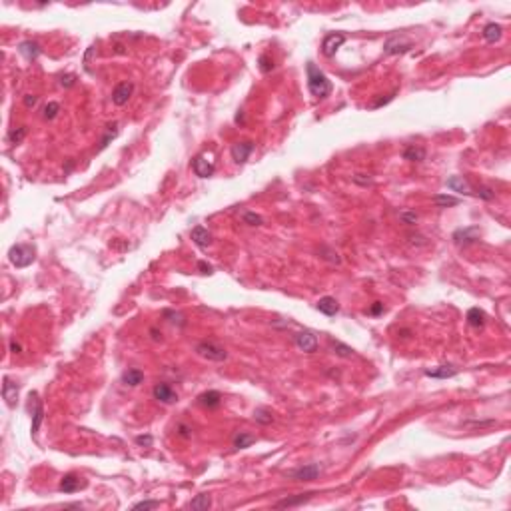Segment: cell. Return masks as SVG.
Masks as SVG:
<instances>
[{
  "label": "cell",
  "mask_w": 511,
  "mask_h": 511,
  "mask_svg": "<svg viewBox=\"0 0 511 511\" xmlns=\"http://www.w3.org/2000/svg\"><path fill=\"white\" fill-rule=\"evenodd\" d=\"M210 505H212V497L208 495V493H200V495H196L192 501H190V509H194V511H206V509H210Z\"/></svg>",
  "instance_id": "603a6c76"
},
{
  "label": "cell",
  "mask_w": 511,
  "mask_h": 511,
  "mask_svg": "<svg viewBox=\"0 0 511 511\" xmlns=\"http://www.w3.org/2000/svg\"><path fill=\"white\" fill-rule=\"evenodd\" d=\"M144 381V373L140 369H128L122 373V383L124 386H130V388H136Z\"/></svg>",
  "instance_id": "ffe728a7"
},
{
  "label": "cell",
  "mask_w": 511,
  "mask_h": 511,
  "mask_svg": "<svg viewBox=\"0 0 511 511\" xmlns=\"http://www.w3.org/2000/svg\"><path fill=\"white\" fill-rule=\"evenodd\" d=\"M8 260L16 268H26L34 262V248L28 246V244H16L8 252Z\"/></svg>",
  "instance_id": "7a4b0ae2"
},
{
  "label": "cell",
  "mask_w": 511,
  "mask_h": 511,
  "mask_svg": "<svg viewBox=\"0 0 511 511\" xmlns=\"http://www.w3.org/2000/svg\"><path fill=\"white\" fill-rule=\"evenodd\" d=\"M152 394H154V398H156L160 404H166V406L178 402V394L168 386V383H156Z\"/></svg>",
  "instance_id": "9c48e42d"
},
{
  "label": "cell",
  "mask_w": 511,
  "mask_h": 511,
  "mask_svg": "<svg viewBox=\"0 0 511 511\" xmlns=\"http://www.w3.org/2000/svg\"><path fill=\"white\" fill-rule=\"evenodd\" d=\"M258 64H260V70H262L264 74H268V72L274 70V62H272V58H270L268 54H262V56L258 58Z\"/></svg>",
  "instance_id": "d590c367"
},
{
  "label": "cell",
  "mask_w": 511,
  "mask_h": 511,
  "mask_svg": "<svg viewBox=\"0 0 511 511\" xmlns=\"http://www.w3.org/2000/svg\"><path fill=\"white\" fill-rule=\"evenodd\" d=\"M192 168H194V172H196V176L198 178H210L212 174H214V164L212 162H208L204 156H198L194 162H192Z\"/></svg>",
  "instance_id": "4fadbf2b"
},
{
  "label": "cell",
  "mask_w": 511,
  "mask_h": 511,
  "mask_svg": "<svg viewBox=\"0 0 511 511\" xmlns=\"http://www.w3.org/2000/svg\"><path fill=\"white\" fill-rule=\"evenodd\" d=\"M116 136H118V122H112V124L108 126V130H106V136H104L102 142H100V150H104V148L108 146V142L114 140Z\"/></svg>",
  "instance_id": "1f68e13d"
},
{
  "label": "cell",
  "mask_w": 511,
  "mask_h": 511,
  "mask_svg": "<svg viewBox=\"0 0 511 511\" xmlns=\"http://www.w3.org/2000/svg\"><path fill=\"white\" fill-rule=\"evenodd\" d=\"M477 234H479V228H465V230H457V232H453V240H455V244H463V246H467V244H473L475 240H477Z\"/></svg>",
  "instance_id": "2e32d148"
},
{
  "label": "cell",
  "mask_w": 511,
  "mask_h": 511,
  "mask_svg": "<svg viewBox=\"0 0 511 511\" xmlns=\"http://www.w3.org/2000/svg\"><path fill=\"white\" fill-rule=\"evenodd\" d=\"M156 507H160V501L158 499H146V501H140V503H136L134 505V509H156Z\"/></svg>",
  "instance_id": "8d00e7d4"
},
{
  "label": "cell",
  "mask_w": 511,
  "mask_h": 511,
  "mask_svg": "<svg viewBox=\"0 0 511 511\" xmlns=\"http://www.w3.org/2000/svg\"><path fill=\"white\" fill-rule=\"evenodd\" d=\"M343 42H345V34H341V32H332V34H328V36L324 38V42H322V52H324L328 58H332V56H336L338 48H340Z\"/></svg>",
  "instance_id": "8992f818"
},
{
  "label": "cell",
  "mask_w": 511,
  "mask_h": 511,
  "mask_svg": "<svg viewBox=\"0 0 511 511\" xmlns=\"http://www.w3.org/2000/svg\"><path fill=\"white\" fill-rule=\"evenodd\" d=\"M254 148H256V146H254V142H250V140L234 144V146H232V160H234L236 164H246L248 158H250V154L254 152Z\"/></svg>",
  "instance_id": "ba28073f"
},
{
  "label": "cell",
  "mask_w": 511,
  "mask_h": 511,
  "mask_svg": "<svg viewBox=\"0 0 511 511\" xmlns=\"http://www.w3.org/2000/svg\"><path fill=\"white\" fill-rule=\"evenodd\" d=\"M80 487H84V481H80V477L74 473H66L60 479V491H64V493H74Z\"/></svg>",
  "instance_id": "9a60e30c"
},
{
  "label": "cell",
  "mask_w": 511,
  "mask_h": 511,
  "mask_svg": "<svg viewBox=\"0 0 511 511\" xmlns=\"http://www.w3.org/2000/svg\"><path fill=\"white\" fill-rule=\"evenodd\" d=\"M18 52L26 58V60H36L40 54H42V48L36 44V42H32V40H26V42H20V46H18Z\"/></svg>",
  "instance_id": "e0dca14e"
},
{
  "label": "cell",
  "mask_w": 511,
  "mask_h": 511,
  "mask_svg": "<svg viewBox=\"0 0 511 511\" xmlns=\"http://www.w3.org/2000/svg\"><path fill=\"white\" fill-rule=\"evenodd\" d=\"M58 112H60V104H58V102H48V104L44 106V114H42V116H44L46 120H54Z\"/></svg>",
  "instance_id": "d6a6232c"
},
{
  "label": "cell",
  "mask_w": 511,
  "mask_h": 511,
  "mask_svg": "<svg viewBox=\"0 0 511 511\" xmlns=\"http://www.w3.org/2000/svg\"><path fill=\"white\" fill-rule=\"evenodd\" d=\"M42 420H44V408H42V404L40 402H36V410H34V420H32V435H36L38 433V429H40V424H42Z\"/></svg>",
  "instance_id": "f546056e"
},
{
  "label": "cell",
  "mask_w": 511,
  "mask_h": 511,
  "mask_svg": "<svg viewBox=\"0 0 511 511\" xmlns=\"http://www.w3.org/2000/svg\"><path fill=\"white\" fill-rule=\"evenodd\" d=\"M190 236H192V242H194L198 248H208V246L212 244V234H210L204 226H196V228L190 232Z\"/></svg>",
  "instance_id": "5bb4252c"
},
{
  "label": "cell",
  "mask_w": 511,
  "mask_h": 511,
  "mask_svg": "<svg viewBox=\"0 0 511 511\" xmlns=\"http://www.w3.org/2000/svg\"><path fill=\"white\" fill-rule=\"evenodd\" d=\"M390 100H394V94H392V96H388V98H381V100H377V102L373 104V108H379L381 104H388Z\"/></svg>",
  "instance_id": "f6af8a7d"
},
{
  "label": "cell",
  "mask_w": 511,
  "mask_h": 511,
  "mask_svg": "<svg viewBox=\"0 0 511 511\" xmlns=\"http://www.w3.org/2000/svg\"><path fill=\"white\" fill-rule=\"evenodd\" d=\"M330 345H332L334 353H338V355H341V357H351V355H353V349H351L349 345H345V343H341V341H338V340H334V338H330Z\"/></svg>",
  "instance_id": "83f0119b"
},
{
  "label": "cell",
  "mask_w": 511,
  "mask_h": 511,
  "mask_svg": "<svg viewBox=\"0 0 511 511\" xmlns=\"http://www.w3.org/2000/svg\"><path fill=\"white\" fill-rule=\"evenodd\" d=\"M412 48H414V44L410 40H406V38H400V36L390 38L386 42V46H383V50H386L388 54H404V52H408Z\"/></svg>",
  "instance_id": "30bf717a"
},
{
  "label": "cell",
  "mask_w": 511,
  "mask_h": 511,
  "mask_svg": "<svg viewBox=\"0 0 511 511\" xmlns=\"http://www.w3.org/2000/svg\"><path fill=\"white\" fill-rule=\"evenodd\" d=\"M152 441H154L152 435H138V437H136V443H138L140 447H150Z\"/></svg>",
  "instance_id": "60d3db41"
},
{
  "label": "cell",
  "mask_w": 511,
  "mask_h": 511,
  "mask_svg": "<svg viewBox=\"0 0 511 511\" xmlns=\"http://www.w3.org/2000/svg\"><path fill=\"white\" fill-rule=\"evenodd\" d=\"M312 497H314L312 491H308V493H298V495H294V497H286V499L278 501L276 507H296V505H302V503L310 501Z\"/></svg>",
  "instance_id": "7402d4cb"
},
{
  "label": "cell",
  "mask_w": 511,
  "mask_h": 511,
  "mask_svg": "<svg viewBox=\"0 0 511 511\" xmlns=\"http://www.w3.org/2000/svg\"><path fill=\"white\" fill-rule=\"evenodd\" d=\"M26 132H28V130H26V126H20V128H18V130H12V132L8 134V140H10L12 144H20V142L24 140Z\"/></svg>",
  "instance_id": "e575fe53"
},
{
  "label": "cell",
  "mask_w": 511,
  "mask_h": 511,
  "mask_svg": "<svg viewBox=\"0 0 511 511\" xmlns=\"http://www.w3.org/2000/svg\"><path fill=\"white\" fill-rule=\"evenodd\" d=\"M198 402H200V406H204V408H208V410H214V408H218V406L222 404V396H220V392L210 390V392L202 394V396L198 398Z\"/></svg>",
  "instance_id": "44dd1931"
},
{
  "label": "cell",
  "mask_w": 511,
  "mask_h": 511,
  "mask_svg": "<svg viewBox=\"0 0 511 511\" xmlns=\"http://www.w3.org/2000/svg\"><path fill=\"white\" fill-rule=\"evenodd\" d=\"M379 312H383V304H379V302H377V304L371 308V314H379Z\"/></svg>",
  "instance_id": "bcb514c9"
},
{
  "label": "cell",
  "mask_w": 511,
  "mask_h": 511,
  "mask_svg": "<svg viewBox=\"0 0 511 511\" xmlns=\"http://www.w3.org/2000/svg\"><path fill=\"white\" fill-rule=\"evenodd\" d=\"M501 26L499 24H495V22H489L485 28H483V38L487 40V42H497L499 38H501Z\"/></svg>",
  "instance_id": "484cf974"
},
{
  "label": "cell",
  "mask_w": 511,
  "mask_h": 511,
  "mask_svg": "<svg viewBox=\"0 0 511 511\" xmlns=\"http://www.w3.org/2000/svg\"><path fill=\"white\" fill-rule=\"evenodd\" d=\"M322 473V467L318 463H310V465H302V467H296L292 471H288L286 475L294 481H314L318 479V475Z\"/></svg>",
  "instance_id": "277c9868"
},
{
  "label": "cell",
  "mask_w": 511,
  "mask_h": 511,
  "mask_svg": "<svg viewBox=\"0 0 511 511\" xmlns=\"http://www.w3.org/2000/svg\"><path fill=\"white\" fill-rule=\"evenodd\" d=\"M198 268L202 270V274H212V266H208L206 262H200V264H198Z\"/></svg>",
  "instance_id": "ee69618b"
},
{
  "label": "cell",
  "mask_w": 511,
  "mask_h": 511,
  "mask_svg": "<svg viewBox=\"0 0 511 511\" xmlns=\"http://www.w3.org/2000/svg\"><path fill=\"white\" fill-rule=\"evenodd\" d=\"M294 341H296V345H298L302 351H306V353H314V351L318 349V336H316L314 332H310V330L298 332V334L294 336Z\"/></svg>",
  "instance_id": "5b68a950"
},
{
  "label": "cell",
  "mask_w": 511,
  "mask_h": 511,
  "mask_svg": "<svg viewBox=\"0 0 511 511\" xmlns=\"http://www.w3.org/2000/svg\"><path fill=\"white\" fill-rule=\"evenodd\" d=\"M196 353H198L200 357L208 359V361H226V359H228V351H226L222 345L214 343V341H202V343H198V345H196Z\"/></svg>",
  "instance_id": "3957f363"
},
{
  "label": "cell",
  "mask_w": 511,
  "mask_h": 511,
  "mask_svg": "<svg viewBox=\"0 0 511 511\" xmlns=\"http://www.w3.org/2000/svg\"><path fill=\"white\" fill-rule=\"evenodd\" d=\"M10 349H12L14 353H20V349H22V347H20L18 343H14V341H12V343H10Z\"/></svg>",
  "instance_id": "7dc6e473"
},
{
  "label": "cell",
  "mask_w": 511,
  "mask_h": 511,
  "mask_svg": "<svg viewBox=\"0 0 511 511\" xmlns=\"http://www.w3.org/2000/svg\"><path fill=\"white\" fill-rule=\"evenodd\" d=\"M400 218H402V222H406V224H416L418 222V214L416 212H412V210H404V212H400Z\"/></svg>",
  "instance_id": "74e56055"
},
{
  "label": "cell",
  "mask_w": 511,
  "mask_h": 511,
  "mask_svg": "<svg viewBox=\"0 0 511 511\" xmlns=\"http://www.w3.org/2000/svg\"><path fill=\"white\" fill-rule=\"evenodd\" d=\"M477 196H479L481 200H493V198H495V192H493L489 186H481V188H477Z\"/></svg>",
  "instance_id": "f35d334b"
},
{
  "label": "cell",
  "mask_w": 511,
  "mask_h": 511,
  "mask_svg": "<svg viewBox=\"0 0 511 511\" xmlns=\"http://www.w3.org/2000/svg\"><path fill=\"white\" fill-rule=\"evenodd\" d=\"M465 426H469V427H489V426H495V422H493V420H487V422H469V424H465Z\"/></svg>",
  "instance_id": "b9f144b4"
},
{
  "label": "cell",
  "mask_w": 511,
  "mask_h": 511,
  "mask_svg": "<svg viewBox=\"0 0 511 511\" xmlns=\"http://www.w3.org/2000/svg\"><path fill=\"white\" fill-rule=\"evenodd\" d=\"M447 188L449 190H453V192H457V194H465V196H469V194H473L471 192V188H469V184L461 178V176H451V178H447Z\"/></svg>",
  "instance_id": "d6986e66"
},
{
  "label": "cell",
  "mask_w": 511,
  "mask_h": 511,
  "mask_svg": "<svg viewBox=\"0 0 511 511\" xmlns=\"http://www.w3.org/2000/svg\"><path fill=\"white\" fill-rule=\"evenodd\" d=\"M467 324L471 328H483L485 326V314L479 308H471L467 312Z\"/></svg>",
  "instance_id": "d4e9b609"
},
{
  "label": "cell",
  "mask_w": 511,
  "mask_h": 511,
  "mask_svg": "<svg viewBox=\"0 0 511 511\" xmlns=\"http://www.w3.org/2000/svg\"><path fill=\"white\" fill-rule=\"evenodd\" d=\"M254 422H258V424H262V426L272 424V414H270V410H266V408H258V410L254 412Z\"/></svg>",
  "instance_id": "4dcf8cb0"
},
{
  "label": "cell",
  "mask_w": 511,
  "mask_h": 511,
  "mask_svg": "<svg viewBox=\"0 0 511 511\" xmlns=\"http://www.w3.org/2000/svg\"><path fill=\"white\" fill-rule=\"evenodd\" d=\"M36 100H38V96H34V94L24 96V104H26V108H32V106L36 104Z\"/></svg>",
  "instance_id": "7bdbcfd3"
},
{
  "label": "cell",
  "mask_w": 511,
  "mask_h": 511,
  "mask_svg": "<svg viewBox=\"0 0 511 511\" xmlns=\"http://www.w3.org/2000/svg\"><path fill=\"white\" fill-rule=\"evenodd\" d=\"M132 92H134V84L132 82H120L114 88V92H112V102L116 106H124V104H128V100H130Z\"/></svg>",
  "instance_id": "52a82bcc"
},
{
  "label": "cell",
  "mask_w": 511,
  "mask_h": 511,
  "mask_svg": "<svg viewBox=\"0 0 511 511\" xmlns=\"http://www.w3.org/2000/svg\"><path fill=\"white\" fill-rule=\"evenodd\" d=\"M242 220H244L248 226H262V224H264V218L258 216V214H254V212H246V214L242 216Z\"/></svg>",
  "instance_id": "836d02e7"
},
{
  "label": "cell",
  "mask_w": 511,
  "mask_h": 511,
  "mask_svg": "<svg viewBox=\"0 0 511 511\" xmlns=\"http://www.w3.org/2000/svg\"><path fill=\"white\" fill-rule=\"evenodd\" d=\"M457 367L451 365V363H445V365H439V367H433V369H424V373L427 377H435V379H447V377H453L457 375Z\"/></svg>",
  "instance_id": "8fae6325"
},
{
  "label": "cell",
  "mask_w": 511,
  "mask_h": 511,
  "mask_svg": "<svg viewBox=\"0 0 511 511\" xmlns=\"http://www.w3.org/2000/svg\"><path fill=\"white\" fill-rule=\"evenodd\" d=\"M318 310H320L322 314H326V316H336V314L340 312V304H338L336 298L324 296V298L318 302Z\"/></svg>",
  "instance_id": "ac0fdd59"
},
{
  "label": "cell",
  "mask_w": 511,
  "mask_h": 511,
  "mask_svg": "<svg viewBox=\"0 0 511 511\" xmlns=\"http://www.w3.org/2000/svg\"><path fill=\"white\" fill-rule=\"evenodd\" d=\"M402 156H404V160H410V162H422V160H426V150L412 144V146H408L404 150Z\"/></svg>",
  "instance_id": "cb8c5ba5"
},
{
  "label": "cell",
  "mask_w": 511,
  "mask_h": 511,
  "mask_svg": "<svg viewBox=\"0 0 511 511\" xmlns=\"http://www.w3.org/2000/svg\"><path fill=\"white\" fill-rule=\"evenodd\" d=\"M254 441H256L254 435H250V433H246V431H240V433L234 437V447H236V449H246V447H250Z\"/></svg>",
  "instance_id": "f1b7e54d"
},
{
  "label": "cell",
  "mask_w": 511,
  "mask_h": 511,
  "mask_svg": "<svg viewBox=\"0 0 511 511\" xmlns=\"http://www.w3.org/2000/svg\"><path fill=\"white\" fill-rule=\"evenodd\" d=\"M431 202L437 206V208H447V206H457L459 204V198H453V196H447V194H437L431 198Z\"/></svg>",
  "instance_id": "4316f807"
},
{
  "label": "cell",
  "mask_w": 511,
  "mask_h": 511,
  "mask_svg": "<svg viewBox=\"0 0 511 511\" xmlns=\"http://www.w3.org/2000/svg\"><path fill=\"white\" fill-rule=\"evenodd\" d=\"M74 84H76V76L74 74H66V76L60 78V86H64V88H70Z\"/></svg>",
  "instance_id": "ab89813d"
},
{
  "label": "cell",
  "mask_w": 511,
  "mask_h": 511,
  "mask_svg": "<svg viewBox=\"0 0 511 511\" xmlns=\"http://www.w3.org/2000/svg\"><path fill=\"white\" fill-rule=\"evenodd\" d=\"M308 88L310 92L316 96V98H326L330 96L332 92V82L328 80V76L314 64V62H308Z\"/></svg>",
  "instance_id": "6da1fadb"
},
{
  "label": "cell",
  "mask_w": 511,
  "mask_h": 511,
  "mask_svg": "<svg viewBox=\"0 0 511 511\" xmlns=\"http://www.w3.org/2000/svg\"><path fill=\"white\" fill-rule=\"evenodd\" d=\"M2 398L8 408H14L18 402V386L12 383L8 377H4V383H2Z\"/></svg>",
  "instance_id": "7c38bea8"
}]
</instances>
